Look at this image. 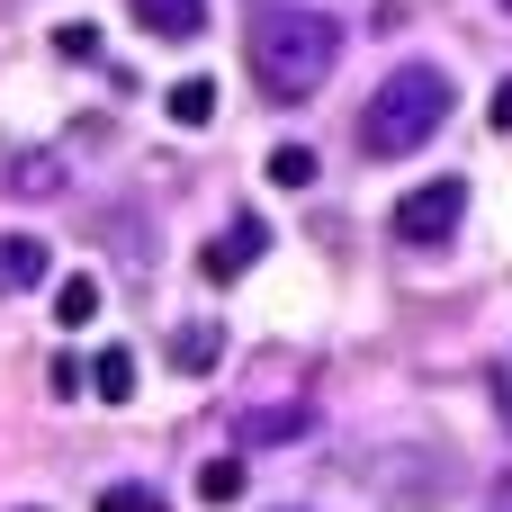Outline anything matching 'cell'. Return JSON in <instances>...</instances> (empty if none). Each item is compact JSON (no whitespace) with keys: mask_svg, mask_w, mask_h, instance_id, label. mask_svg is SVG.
<instances>
[{"mask_svg":"<svg viewBox=\"0 0 512 512\" xmlns=\"http://www.w3.org/2000/svg\"><path fill=\"white\" fill-rule=\"evenodd\" d=\"M270 180H279V189H306V180H315V153H306V144H279V153H270Z\"/></svg>","mask_w":512,"mask_h":512,"instance_id":"4fadbf2b","label":"cell"},{"mask_svg":"<svg viewBox=\"0 0 512 512\" xmlns=\"http://www.w3.org/2000/svg\"><path fill=\"white\" fill-rule=\"evenodd\" d=\"M504 414H512V360H504Z\"/></svg>","mask_w":512,"mask_h":512,"instance_id":"e0dca14e","label":"cell"},{"mask_svg":"<svg viewBox=\"0 0 512 512\" xmlns=\"http://www.w3.org/2000/svg\"><path fill=\"white\" fill-rule=\"evenodd\" d=\"M243 63H252L261 99L297 108V99H315V90L333 81V63H342V18H333V9H306V0H270V9H252V27H243Z\"/></svg>","mask_w":512,"mask_h":512,"instance_id":"6da1fadb","label":"cell"},{"mask_svg":"<svg viewBox=\"0 0 512 512\" xmlns=\"http://www.w3.org/2000/svg\"><path fill=\"white\" fill-rule=\"evenodd\" d=\"M54 324H63V333H81V324H99V279H90V270H72V279L54 288Z\"/></svg>","mask_w":512,"mask_h":512,"instance_id":"9c48e42d","label":"cell"},{"mask_svg":"<svg viewBox=\"0 0 512 512\" xmlns=\"http://www.w3.org/2000/svg\"><path fill=\"white\" fill-rule=\"evenodd\" d=\"M261 252H270V225H261V216H234V225H225V234H216V243L198 252V270H207V279L225 288V279H243V270H252Z\"/></svg>","mask_w":512,"mask_h":512,"instance_id":"277c9868","label":"cell"},{"mask_svg":"<svg viewBox=\"0 0 512 512\" xmlns=\"http://www.w3.org/2000/svg\"><path fill=\"white\" fill-rule=\"evenodd\" d=\"M81 387H90V396H108V405H126V396H135V351H126V342H108V351L81 369Z\"/></svg>","mask_w":512,"mask_h":512,"instance_id":"ba28073f","label":"cell"},{"mask_svg":"<svg viewBox=\"0 0 512 512\" xmlns=\"http://www.w3.org/2000/svg\"><path fill=\"white\" fill-rule=\"evenodd\" d=\"M99 512H162V495H153V486H108Z\"/></svg>","mask_w":512,"mask_h":512,"instance_id":"9a60e30c","label":"cell"},{"mask_svg":"<svg viewBox=\"0 0 512 512\" xmlns=\"http://www.w3.org/2000/svg\"><path fill=\"white\" fill-rule=\"evenodd\" d=\"M54 270V252L36 243V234H0V297H18V288H36Z\"/></svg>","mask_w":512,"mask_h":512,"instance_id":"52a82bcc","label":"cell"},{"mask_svg":"<svg viewBox=\"0 0 512 512\" xmlns=\"http://www.w3.org/2000/svg\"><path fill=\"white\" fill-rule=\"evenodd\" d=\"M54 180H63V171H54V153H27V162L9 171V189H27V198H45Z\"/></svg>","mask_w":512,"mask_h":512,"instance_id":"5bb4252c","label":"cell"},{"mask_svg":"<svg viewBox=\"0 0 512 512\" xmlns=\"http://www.w3.org/2000/svg\"><path fill=\"white\" fill-rule=\"evenodd\" d=\"M162 108H171V126H207V117H216V81H180Z\"/></svg>","mask_w":512,"mask_h":512,"instance_id":"8fae6325","label":"cell"},{"mask_svg":"<svg viewBox=\"0 0 512 512\" xmlns=\"http://www.w3.org/2000/svg\"><path fill=\"white\" fill-rule=\"evenodd\" d=\"M306 423H315L306 405H270V414H243V441H252V450H270V441H297Z\"/></svg>","mask_w":512,"mask_h":512,"instance_id":"30bf717a","label":"cell"},{"mask_svg":"<svg viewBox=\"0 0 512 512\" xmlns=\"http://www.w3.org/2000/svg\"><path fill=\"white\" fill-rule=\"evenodd\" d=\"M459 216H468V180H423V189H405V198H396L387 234H396V243H414V252H441V243L459 234Z\"/></svg>","mask_w":512,"mask_h":512,"instance_id":"3957f363","label":"cell"},{"mask_svg":"<svg viewBox=\"0 0 512 512\" xmlns=\"http://www.w3.org/2000/svg\"><path fill=\"white\" fill-rule=\"evenodd\" d=\"M486 117H495V126H504V135H512V72H504V81H495V99H486Z\"/></svg>","mask_w":512,"mask_h":512,"instance_id":"2e32d148","label":"cell"},{"mask_svg":"<svg viewBox=\"0 0 512 512\" xmlns=\"http://www.w3.org/2000/svg\"><path fill=\"white\" fill-rule=\"evenodd\" d=\"M27 512H36V504H27Z\"/></svg>","mask_w":512,"mask_h":512,"instance_id":"ac0fdd59","label":"cell"},{"mask_svg":"<svg viewBox=\"0 0 512 512\" xmlns=\"http://www.w3.org/2000/svg\"><path fill=\"white\" fill-rule=\"evenodd\" d=\"M243 495V459H207L198 468V504H234Z\"/></svg>","mask_w":512,"mask_h":512,"instance_id":"7c38bea8","label":"cell"},{"mask_svg":"<svg viewBox=\"0 0 512 512\" xmlns=\"http://www.w3.org/2000/svg\"><path fill=\"white\" fill-rule=\"evenodd\" d=\"M126 18H135L144 36H162V45L207 36V0H126Z\"/></svg>","mask_w":512,"mask_h":512,"instance_id":"5b68a950","label":"cell"},{"mask_svg":"<svg viewBox=\"0 0 512 512\" xmlns=\"http://www.w3.org/2000/svg\"><path fill=\"white\" fill-rule=\"evenodd\" d=\"M450 72L441 63H396L378 90H369V108H360V153L369 162H405V153H423L441 126H450Z\"/></svg>","mask_w":512,"mask_h":512,"instance_id":"7a4b0ae2","label":"cell"},{"mask_svg":"<svg viewBox=\"0 0 512 512\" xmlns=\"http://www.w3.org/2000/svg\"><path fill=\"white\" fill-rule=\"evenodd\" d=\"M216 360H225V324H207V315H198V324H180V333H171V369H180V378H207Z\"/></svg>","mask_w":512,"mask_h":512,"instance_id":"8992f818","label":"cell"}]
</instances>
